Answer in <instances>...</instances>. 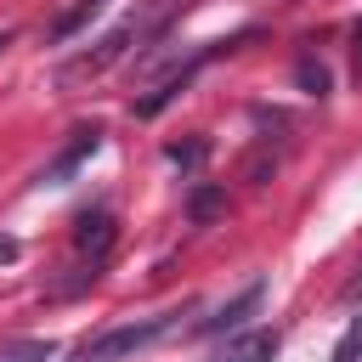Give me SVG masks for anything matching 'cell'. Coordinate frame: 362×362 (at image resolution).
I'll use <instances>...</instances> for the list:
<instances>
[{"mask_svg":"<svg viewBox=\"0 0 362 362\" xmlns=\"http://www.w3.org/2000/svg\"><path fill=\"white\" fill-rule=\"evenodd\" d=\"M170 11H175V0H158V6H153V11H141V17H124V23H119V28H113V34H107V40H102L90 57L68 62V68H62V79H79V74H102V68H107L119 51H130V40H147V34H158Z\"/></svg>","mask_w":362,"mask_h":362,"instance_id":"7a4b0ae2","label":"cell"},{"mask_svg":"<svg viewBox=\"0 0 362 362\" xmlns=\"http://www.w3.org/2000/svg\"><path fill=\"white\" fill-rule=\"evenodd\" d=\"M45 356H51V345H40V339H17L0 351V362H45Z\"/></svg>","mask_w":362,"mask_h":362,"instance_id":"8fae6325","label":"cell"},{"mask_svg":"<svg viewBox=\"0 0 362 362\" xmlns=\"http://www.w3.org/2000/svg\"><path fill=\"white\" fill-rule=\"evenodd\" d=\"M96 11H102V0H68V6H62V11L51 17V28H45V34H51V40L62 45V40H74V34H79V28H85V23H90Z\"/></svg>","mask_w":362,"mask_h":362,"instance_id":"8992f818","label":"cell"},{"mask_svg":"<svg viewBox=\"0 0 362 362\" xmlns=\"http://www.w3.org/2000/svg\"><path fill=\"white\" fill-rule=\"evenodd\" d=\"M356 79H362V28H356Z\"/></svg>","mask_w":362,"mask_h":362,"instance_id":"9a60e30c","label":"cell"},{"mask_svg":"<svg viewBox=\"0 0 362 362\" xmlns=\"http://www.w3.org/2000/svg\"><path fill=\"white\" fill-rule=\"evenodd\" d=\"M294 79H300V90H311V96H322V90H328V68H322V62H311V57H300Z\"/></svg>","mask_w":362,"mask_h":362,"instance_id":"9c48e42d","label":"cell"},{"mask_svg":"<svg viewBox=\"0 0 362 362\" xmlns=\"http://www.w3.org/2000/svg\"><path fill=\"white\" fill-rule=\"evenodd\" d=\"M113 238H119V221H113L107 209H85V215L74 221V249H79L90 266H102V260H107Z\"/></svg>","mask_w":362,"mask_h":362,"instance_id":"277c9868","label":"cell"},{"mask_svg":"<svg viewBox=\"0 0 362 362\" xmlns=\"http://www.w3.org/2000/svg\"><path fill=\"white\" fill-rule=\"evenodd\" d=\"M260 294H266V283H249V288H243V294H238V300H232L226 311H215V317H204L198 328H204V334H215V328H238V322H243V317H249V311L260 305Z\"/></svg>","mask_w":362,"mask_h":362,"instance_id":"52a82bcc","label":"cell"},{"mask_svg":"<svg viewBox=\"0 0 362 362\" xmlns=\"http://www.w3.org/2000/svg\"><path fill=\"white\" fill-rule=\"evenodd\" d=\"M328 362H362V317L339 334V345H334V356H328Z\"/></svg>","mask_w":362,"mask_h":362,"instance_id":"30bf717a","label":"cell"},{"mask_svg":"<svg viewBox=\"0 0 362 362\" xmlns=\"http://www.w3.org/2000/svg\"><path fill=\"white\" fill-rule=\"evenodd\" d=\"M345 300H362V272H356V277L345 283Z\"/></svg>","mask_w":362,"mask_h":362,"instance_id":"5bb4252c","label":"cell"},{"mask_svg":"<svg viewBox=\"0 0 362 362\" xmlns=\"http://www.w3.org/2000/svg\"><path fill=\"white\" fill-rule=\"evenodd\" d=\"M96 147H102V124H74V130H68V147L45 164V175H40V181H45V187H62V181H68V175L96 153Z\"/></svg>","mask_w":362,"mask_h":362,"instance_id":"3957f363","label":"cell"},{"mask_svg":"<svg viewBox=\"0 0 362 362\" xmlns=\"http://www.w3.org/2000/svg\"><path fill=\"white\" fill-rule=\"evenodd\" d=\"M204 153H209V147H204V141H187V147H181V141H175V147H170V164H187V170H192V164H198V158H204Z\"/></svg>","mask_w":362,"mask_h":362,"instance_id":"7c38bea8","label":"cell"},{"mask_svg":"<svg viewBox=\"0 0 362 362\" xmlns=\"http://www.w3.org/2000/svg\"><path fill=\"white\" fill-rule=\"evenodd\" d=\"M170 328H175V317H141V322H119V328H107V334L85 339L74 356H79V362H124V356L147 351L153 339H164Z\"/></svg>","mask_w":362,"mask_h":362,"instance_id":"6da1fadb","label":"cell"},{"mask_svg":"<svg viewBox=\"0 0 362 362\" xmlns=\"http://www.w3.org/2000/svg\"><path fill=\"white\" fill-rule=\"evenodd\" d=\"M221 204H226V192H221V187H198V192L187 198V215H192V221H209Z\"/></svg>","mask_w":362,"mask_h":362,"instance_id":"ba28073f","label":"cell"},{"mask_svg":"<svg viewBox=\"0 0 362 362\" xmlns=\"http://www.w3.org/2000/svg\"><path fill=\"white\" fill-rule=\"evenodd\" d=\"M17 255H23V249H17V238H6V232H0V266H11Z\"/></svg>","mask_w":362,"mask_h":362,"instance_id":"4fadbf2b","label":"cell"},{"mask_svg":"<svg viewBox=\"0 0 362 362\" xmlns=\"http://www.w3.org/2000/svg\"><path fill=\"white\" fill-rule=\"evenodd\" d=\"M6 45H11V34H0V51H6Z\"/></svg>","mask_w":362,"mask_h":362,"instance_id":"2e32d148","label":"cell"},{"mask_svg":"<svg viewBox=\"0 0 362 362\" xmlns=\"http://www.w3.org/2000/svg\"><path fill=\"white\" fill-rule=\"evenodd\" d=\"M272 356H277V334L255 328V334H238V339H226V351H221L215 362H272Z\"/></svg>","mask_w":362,"mask_h":362,"instance_id":"5b68a950","label":"cell"}]
</instances>
